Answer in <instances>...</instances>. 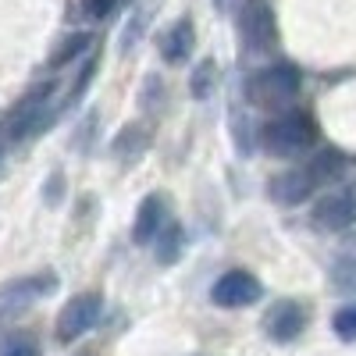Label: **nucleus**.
Instances as JSON below:
<instances>
[{"label":"nucleus","mask_w":356,"mask_h":356,"mask_svg":"<svg viewBox=\"0 0 356 356\" xmlns=\"http://www.w3.org/2000/svg\"><path fill=\"white\" fill-rule=\"evenodd\" d=\"M342 171H346V157L335 154V150H324V154L310 157V161L300 164V168H289V171L275 175L271 182H267V193H271V200L282 203V207H300V203H307L321 186L339 182Z\"/></svg>","instance_id":"obj_1"},{"label":"nucleus","mask_w":356,"mask_h":356,"mask_svg":"<svg viewBox=\"0 0 356 356\" xmlns=\"http://www.w3.org/2000/svg\"><path fill=\"white\" fill-rule=\"evenodd\" d=\"M257 139L271 157H300V154L314 150L317 125L300 111H285V114L271 118V122H264Z\"/></svg>","instance_id":"obj_2"},{"label":"nucleus","mask_w":356,"mask_h":356,"mask_svg":"<svg viewBox=\"0 0 356 356\" xmlns=\"http://www.w3.org/2000/svg\"><path fill=\"white\" fill-rule=\"evenodd\" d=\"M303 75L292 65H271L246 79V100L257 107H285L300 97Z\"/></svg>","instance_id":"obj_3"},{"label":"nucleus","mask_w":356,"mask_h":356,"mask_svg":"<svg viewBox=\"0 0 356 356\" xmlns=\"http://www.w3.org/2000/svg\"><path fill=\"white\" fill-rule=\"evenodd\" d=\"M54 118V82H40L11 107L8 114V139H29L40 136Z\"/></svg>","instance_id":"obj_4"},{"label":"nucleus","mask_w":356,"mask_h":356,"mask_svg":"<svg viewBox=\"0 0 356 356\" xmlns=\"http://www.w3.org/2000/svg\"><path fill=\"white\" fill-rule=\"evenodd\" d=\"M57 289V275L54 271H33L25 278H15L0 289V328H8L15 317H22L33 303L47 300V296Z\"/></svg>","instance_id":"obj_5"},{"label":"nucleus","mask_w":356,"mask_h":356,"mask_svg":"<svg viewBox=\"0 0 356 356\" xmlns=\"http://www.w3.org/2000/svg\"><path fill=\"white\" fill-rule=\"evenodd\" d=\"M104 321V296L100 292H79L61 307L57 314V342H79L82 335H89Z\"/></svg>","instance_id":"obj_6"},{"label":"nucleus","mask_w":356,"mask_h":356,"mask_svg":"<svg viewBox=\"0 0 356 356\" xmlns=\"http://www.w3.org/2000/svg\"><path fill=\"white\" fill-rule=\"evenodd\" d=\"M264 296V285L257 282V275L235 267V271H225L214 285H211V303L221 307V310H243V307H253Z\"/></svg>","instance_id":"obj_7"},{"label":"nucleus","mask_w":356,"mask_h":356,"mask_svg":"<svg viewBox=\"0 0 356 356\" xmlns=\"http://www.w3.org/2000/svg\"><path fill=\"white\" fill-rule=\"evenodd\" d=\"M314 225L321 232H346L356 225V186H339L314 203Z\"/></svg>","instance_id":"obj_8"},{"label":"nucleus","mask_w":356,"mask_h":356,"mask_svg":"<svg viewBox=\"0 0 356 356\" xmlns=\"http://www.w3.org/2000/svg\"><path fill=\"white\" fill-rule=\"evenodd\" d=\"M303 328H307V307L296 303V300H278L271 310L264 314V332H267V339H275V342L300 339Z\"/></svg>","instance_id":"obj_9"},{"label":"nucleus","mask_w":356,"mask_h":356,"mask_svg":"<svg viewBox=\"0 0 356 356\" xmlns=\"http://www.w3.org/2000/svg\"><path fill=\"white\" fill-rule=\"evenodd\" d=\"M168 225V200L161 193H150L139 207H136V221H132V239L139 246H154L157 235Z\"/></svg>","instance_id":"obj_10"},{"label":"nucleus","mask_w":356,"mask_h":356,"mask_svg":"<svg viewBox=\"0 0 356 356\" xmlns=\"http://www.w3.org/2000/svg\"><path fill=\"white\" fill-rule=\"evenodd\" d=\"M193 47H196V29H193L189 18H178L161 36V57L168 65H186L193 57Z\"/></svg>","instance_id":"obj_11"},{"label":"nucleus","mask_w":356,"mask_h":356,"mask_svg":"<svg viewBox=\"0 0 356 356\" xmlns=\"http://www.w3.org/2000/svg\"><path fill=\"white\" fill-rule=\"evenodd\" d=\"M243 33H246V43L253 50H267L275 43V18H271V11H267V8H253L246 15V22H243Z\"/></svg>","instance_id":"obj_12"},{"label":"nucleus","mask_w":356,"mask_h":356,"mask_svg":"<svg viewBox=\"0 0 356 356\" xmlns=\"http://www.w3.org/2000/svg\"><path fill=\"white\" fill-rule=\"evenodd\" d=\"M182 250H186V232H182V225L178 221H168L164 225V232L157 235V243H154V257H157V264H175L178 257H182Z\"/></svg>","instance_id":"obj_13"},{"label":"nucleus","mask_w":356,"mask_h":356,"mask_svg":"<svg viewBox=\"0 0 356 356\" xmlns=\"http://www.w3.org/2000/svg\"><path fill=\"white\" fill-rule=\"evenodd\" d=\"M146 146H150V132H146L143 125H125L122 132L114 136L111 150H114V157H122V161H136Z\"/></svg>","instance_id":"obj_14"},{"label":"nucleus","mask_w":356,"mask_h":356,"mask_svg":"<svg viewBox=\"0 0 356 356\" xmlns=\"http://www.w3.org/2000/svg\"><path fill=\"white\" fill-rule=\"evenodd\" d=\"M89 47H93V36H89V33H72V36H65L61 43L54 47V54L47 57V68H65V65H72L75 57L89 54Z\"/></svg>","instance_id":"obj_15"},{"label":"nucleus","mask_w":356,"mask_h":356,"mask_svg":"<svg viewBox=\"0 0 356 356\" xmlns=\"http://www.w3.org/2000/svg\"><path fill=\"white\" fill-rule=\"evenodd\" d=\"M0 356H43L33 332H4L0 335Z\"/></svg>","instance_id":"obj_16"},{"label":"nucleus","mask_w":356,"mask_h":356,"mask_svg":"<svg viewBox=\"0 0 356 356\" xmlns=\"http://www.w3.org/2000/svg\"><path fill=\"white\" fill-rule=\"evenodd\" d=\"M214 86H218V65H214V61H203V65L193 68V75H189V93H193L196 100H207V97L214 93Z\"/></svg>","instance_id":"obj_17"},{"label":"nucleus","mask_w":356,"mask_h":356,"mask_svg":"<svg viewBox=\"0 0 356 356\" xmlns=\"http://www.w3.org/2000/svg\"><path fill=\"white\" fill-rule=\"evenodd\" d=\"M332 328L342 342H356V303H346L335 317H332Z\"/></svg>","instance_id":"obj_18"},{"label":"nucleus","mask_w":356,"mask_h":356,"mask_svg":"<svg viewBox=\"0 0 356 356\" xmlns=\"http://www.w3.org/2000/svg\"><path fill=\"white\" fill-rule=\"evenodd\" d=\"M118 0H82V18L89 22H104L111 11H114Z\"/></svg>","instance_id":"obj_19"},{"label":"nucleus","mask_w":356,"mask_h":356,"mask_svg":"<svg viewBox=\"0 0 356 356\" xmlns=\"http://www.w3.org/2000/svg\"><path fill=\"white\" fill-rule=\"evenodd\" d=\"M43 200L54 207L57 200H65V175H50L47 178V189H43Z\"/></svg>","instance_id":"obj_20"},{"label":"nucleus","mask_w":356,"mask_h":356,"mask_svg":"<svg viewBox=\"0 0 356 356\" xmlns=\"http://www.w3.org/2000/svg\"><path fill=\"white\" fill-rule=\"evenodd\" d=\"M214 4H218V8H221V4H225V0H214Z\"/></svg>","instance_id":"obj_21"}]
</instances>
